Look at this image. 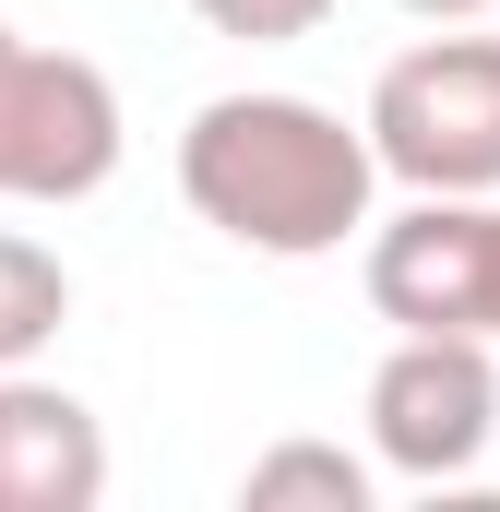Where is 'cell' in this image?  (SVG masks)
I'll list each match as a JSON object with an SVG mask.
<instances>
[{"instance_id": "obj_1", "label": "cell", "mask_w": 500, "mask_h": 512, "mask_svg": "<svg viewBox=\"0 0 500 512\" xmlns=\"http://www.w3.org/2000/svg\"><path fill=\"white\" fill-rule=\"evenodd\" d=\"M179 203L262 262H322L346 239H370L381 167L346 108L286 96V84H239V96H203L179 131Z\"/></svg>"}, {"instance_id": "obj_2", "label": "cell", "mask_w": 500, "mask_h": 512, "mask_svg": "<svg viewBox=\"0 0 500 512\" xmlns=\"http://www.w3.org/2000/svg\"><path fill=\"white\" fill-rule=\"evenodd\" d=\"M358 131L393 191H500V36H417L381 60Z\"/></svg>"}, {"instance_id": "obj_3", "label": "cell", "mask_w": 500, "mask_h": 512, "mask_svg": "<svg viewBox=\"0 0 500 512\" xmlns=\"http://www.w3.org/2000/svg\"><path fill=\"white\" fill-rule=\"evenodd\" d=\"M120 84L84 48H36L0 24V203H84L120 179Z\"/></svg>"}, {"instance_id": "obj_4", "label": "cell", "mask_w": 500, "mask_h": 512, "mask_svg": "<svg viewBox=\"0 0 500 512\" xmlns=\"http://www.w3.org/2000/svg\"><path fill=\"white\" fill-rule=\"evenodd\" d=\"M500 441V346L489 334H393V358L370 370V465L453 489L477 477Z\"/></svg>"}, {"instance_id": "obj_5", "label": "cell", "mask_w": 500, "mask_h": 512, "mask_svg": "<svg viewBox=\"0 0 500 512\" xmlns=\"http://www.w3.org/2000/svg\"><path fill=\"white\" fill-rule=\"evenodd\" d=\"M500 191H405V215H370V310L393 334H489Z\"/></svg>"}, {"instance_id": "obj_6", "label": "cell", "mask_w": 500, "mask_h": 512, "mask_svg": "<svg viewBox=\"0 0 500 512\" xmlns=\"http://www.w3.org/2000/svg\"><path fill=\"white\" fill-rule=\"evenodd\" d=\"M96 501H108L96 405L36 370H0V512H96Z\"/></svg>"}, {"instance_id": "obj_7", "label": "cell", "mask_w": 500, "mask_h": 512, "mask_svg": "<svg viewBox=\"0 0 500 512\" xmlns=\"http://www.w3.org/2000/svg\"><path fill=\"white\" fill-rule=\"evenodd\" d=\"M239 501L250 512H370L381 501V477L346 453V441H274V453H250V477H239Z\"/></svg>"}, {"instance_id": "obj_8", "label": "cell", "mask_w": 500, "mask_h": 512, "mask_svg": "<svg viewBox=\"0 0 500 512\" xmlns=\"http://www.w3.org/2000/svg\"><path fill=\"white\" fill-rule=\"evenodd\" d=\"M60 322H72V274H60V251L24 239V227H0V370H24Z\"/></svg>"}, {"instance_id": "obj_9", "label": "cell", "mask_w": 500, "mask_h": 512, "mask_svg": "<svg viewBox=\"0 0 500 512\" xmlns=\"http://www.w3.org/2000/svg\"><path fill=\"white\" fill-rule=\"evenodd\" d=\"M215 36H239V48H298V36H322L334 24V0H191Z\"/></svg>"}, {"instance_id": "obj_10", "label": "cell", "mask_w": 500, "mask_h": 512, "mask_svg": "<svg viewBox=\"0 0 500 512\" xmlns=\"http://www.w3.org/2000/svg\"><path fill=\"white\" fill-rule=\"evenodd\" d=\"M393 12H417V24H477V12H500V0H393Z\"/></svg>"}, {"instance_id": "obj_11", "label": "cell", "mask_w": 500, "mask_h": 512, "mask_svg": "<svg viewBox=\"0 0 500 512\" xmlns=\"http://www.w3.org/2000/svg\"><path fill=\"white\" fill-rule=\"evenodd\" d=\"M489 346H500V262H489Z\"/></svg>"}]
</instances>
